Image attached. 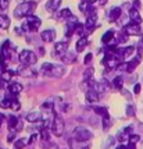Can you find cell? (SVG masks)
<instances>
[{"mask_svg":"<svg viewBox=\"0 0 143 149\" xmlns=\"http://www.w3.org/2000/svg\"><path fill=\"white\" fill-rule=\"evenodd\" d=\"M65 72V68L63 65L59 64H52V63H43L40 67V74L46 75V77H54V78H60L63 77Z\"/></svg>","mask_w":143,"mask_h":149,"instance_id":"cell-1","label":"cell"},{"mask_svg":"<svg viewBox=\"0 0 143 149\" xmlns=\"http://www.w3.org/2000/svg\"><path fill=\"white\" fill-rule=\"evenodd\" d=\"M35 7H36V3H35V1H24V3H21V4H18V6L15 7L14 17H15V18L28 17V15H31V14L33 13Z\"/></svg>","mask_w":143,"mask_h":149,"instance_id":"cell-2","label":"cell"},{"mask_svg":"<svg viewBox=\"0 0 143 149\" xmlns=\"http://www.w3.org/2000/svg\"><path fill=\"white\" fill-rule=\"evenodd\" d=\"M40 25H42V21L39 19V17L31 14L25 17V24H22V29L26 32H36L40 28Z\"/></svg>","mask_w":143,"mask_h":149,"instance_id":"cell-3","label":"cell"},{"mask_svg":"<svg viewBox=\"0 0 143 149\" xmlns=\"http://www.w3.org/2000/svg\"><path fill=\"white\" fill-rule=\"evenodd\" d=\"M11 57H13V46L10 43V40H4L3 45L0 46V63L6 64Z\"/></svg>","mask_w":143,"mask_h":149,"instance_id":"cell-4","label":"cell"},{"mask_svg":"<svg viewBox=\"0 0 143 149\" xmlns=\"http://www.w3.org/2000/svg\"><path fill=\"white\" fill-rule=\"evenodd\" d=\"M92 138H93V134L89 130H86L85 127H77L74 130V139L78 142H88Z\"/></svg>","mask_w":143,"mask_h":149,"instance_id":"cell-5","label":"cell"},{"mask_svg":"<svg viewBox=\"0 0 143 149\" xmlns=\"http://www.w3.org/2000/svg\"><path fill=\"white\" fill-rule=\"evenodd\" d=\"M18 60H20L21 64H25V65H33L38 60V56L35 54L31 50H22L18 56Z\"/></svg>","mask_w":143,"mask_h":149,"instance_id":"cell-6","label":"cell"},{"mask_svg":"<svg viewBox=\"0 0 143 149\" xmlns=\"http://www.w3.org/2000/svg\"><path fill=\"white\" fill-rule=\"evenodd\" d=\"M52 131L56 136H61L64 134V121L60 116L53 117V124H52Z\"/></svg>","mask_w":143,"mask_h":149,"instance_id":"cell-7","label":"cell"},{"mask_svg":"<svg viewBox=\"0 0 143 149\" xmlns=\"http://www.w3.org/2000/svg\"><path fill=\"white\" fill-rule=\"evenodd\" d=\"M96 19H97V14L93 10L90 14H88V18H86V22H85V29L86 32H93L95 26H96Z\"/></svg>","mask_w":143,"mask_h":149,"instance_id":"cell-8","label":"cell"},{"mask_svg":"<svg viewBox=\"0 0 143 149\" xmlns=\"http://www.w3.org/2000/svg\"><path fill=\"white\" fill-rule=\"evenodd\" d=\"M17 74L21 75V77H35L36 75V70L33 68L32 65H25L21 64L17 70Z\"/></svg>","mask_w":143,"mask_h":149,"instance_id":"cell-9","label":"cell"},{"mask_svg":"<svg viewBox=\"0 0 143 149\" xmlns=\"http://www.w3.org/2000/svg\"><path fill=\"white\" fill-rule=\"evenodd\" d=\"M126 35H140L142 31H140V26L139 24H135V22H129V24H126V25L124 26V31Z\"/></svg>","mask_w":143,"mask_h":149,"instance_id":"cell-10","label":"cell"},{"mask_svg":"<svg viewBox=\"0 0 143 149\" xmlns=\"http://www.w3.org/2000/svg\"><path fill=\"white\" fill-rule=\"evenodd\" d=\"M61 1H63V0H49V1L46 3L45 8L49 13H57V10H59L60 6H61Z\"/></svg>","mask_w":143,"mask_h":149,"instance_id":"cell-11","label":"cell"},{"mask_svg":"<svg viewBox=\"0 0 143 149\" xmlns=\"http://www.w3.org/2000/svg\"><path fill=\"white\" fill-rule=\"evenodd\" d=\"M68 50V42H57L56 45H54V52L57 53L59 56H64L65 53Z\"/></svg>","mask_w":143,"mask_h":149,"instance_id":"cell-12","label":"cell"},{"mask_svg":"<svg viewBox=\"0 0 143 149\" xmlns=\"http://www.w3.org/2000/svg\"><path fill=\"white\" fill-rule=\"evenodd\" d=\"M40 38H42V40L46 42V43L53 42L54 38H56V32H54V29H46V31H43V32L40 33Z\"/></svg>","mask_w":143,"mask_h":149,"instance_id":"cell-13","label":"cell"},{"mask_svg":"<svg viewBox=\"0 0 143 149\" xmlns=\"http://www.w3.org/2000/svg\"><path fill=\"white\" fill-rule=\"evenodd\" d=\"M129 18H131V22H135V24H140L142 22V17L139 14V10L132 7L129 8Z\"/></svg>","mask_w":143,"mask_h":149,"instance_id":"cell-14","label":"cell"},{"mask_svg":"<svg viewBox=\"0 0 143 149\" xmlns=\"http://www.w3.org/2000/svg\"><path fill=\"white\" fill-rule=\"evenodd\" d=\"M7 91H8V93H10V95L15 96V95L21 93V91H22V85L18 84V82H11V84L8 85Z\"/></svg>","mask_w":143,"mask_h":149,"instance_id":"cell-15","label":"cell"},{"mask_svg":"<svg viewBox=\"0 0 143 149\" xmlns=\"http://www.w3.org/2000/svg\"><path fill=\"white\" fill-rule=\"evenodd\" d=\"M114 36H115V32L113 31V29H108L107 32L104 33L103 36H102V43L103 45H111L113 43V39H114Z\"/></svg>","mask_w":143,"mask_h":149,"instance_id":"cell-16","label":"cell"},{"mask_svg":"<svg viewBox=\"0 0 143 149\" xmlns=\"http://www.w3.org/2000/svg\"><path fill=\"white\" fill-rule=\"evenodd\" d=\"M79 10L82 11L84 14H90L93 10H92V1L90 0H82L81 4H79Z\"/></svg>","mask_w":143,"mask_h":149,"instance_id":"cell-17","label":"cell"},{"mask_svg":"<svg viewBox=\"0 0 143 149\" xmlns=\"http://www.w3.org/2000/svg\"><path fill=\"white\" fill-rule=\"evenodd\" d=\"M86 100L89 102V103H96L99 102V92H96L95 89H88L86 91Z\"/></svg>","mask_w":143,"mask_h":149,"instance_id":"cell-18","label":"cell"},{"mask_svg":"<svg viewBox=\"0 0 143 149\" xmlns=\"http://www.w3.org/2000/svg\"><path fill=\"white\" fill-rule=\"evenodd\" d=\"M70 146H71V149H90V146H89L88 142H78V141H75V139H71V141H70Z\"/></svg>","mask_w":143,"mask_h":149,"instance_id":"cell-19","label":"cell"},{"mask_svg":"<svg viewBox=\"0 0 143 149\" xmlns=\"http://www.w3.org/2000/svg\"><path fill=\"white\" fill-rule=\"evenodd\" d=\"M26 120L29 123H39L40 120H42V114H40L39 111H32V113L26 114Z\"/></svg>","mask_w":143,"mask_h":149,"instance_id":"cell-20","label":"cell"},{"mask_svg":"<svg viewBox=\"0 0 143 149\" xmlns=\"http://www.w3.org/2000/svg\"><path fill=\"white\" fill-rule=\"evenodd\" d=\"M139 61H140V56H137V57L132 58L129 63H126V72H132L135 68L137 67V64H139Z\"/></svg>","mask_w":143,"mask_h":149,"instance_id":"cell-21","label":"cell"},{"mask_svg":"<svg viewBox=\"0 0 143 149\" xmlns=\"http://www.w3.org/2000/svg\"><path fill=\"white\" fill-rule=\"evenodd\" d=\"M71 10L70 8H63V10H59L57 11V14H56V17L59 19H68L70 17H71Z\"/></svg>","mask_w":143,"mask_h":149,"instance_id":"cell-22","label":"cell"},{"mask_svg":"<svg viewBox=\"0 0 143 149\" xmlns=\"http://www.w3.org/2000/svg\"><path fill=\"white\" fill-rule=\"evenodd\" d=\"M88 39L85 38V36H81V38L78 39V42H77V52H84L85 49H86V46H88Z\"/></svg>","mask_w":143,"mask_h":149,"instance_id":"cell-23","label":"cell"},{"mask_svg":"<svg viewBox=\"0 0 143 149\" xmlns=\"http://www.w3.org/2000/svg\"><path fill=\"white\" fill-rule=\"evenodd\" d=\"M17 74V71H11V70H6V71L3 72L1 75H0V78L4 81V82H10L11 79H13V77Z\"/></svg>","mask_w":143,"mask_h":149,"instance_id":"cell-24","label":"cell"},{"mask_svg":"<svg viewBox=\"0 0 143 149\" xmlns=\"http://www.w3.org/2000/svg\"><path fill=\"white\" fill-rule=\"evenodd\" d=\"M121 14H122L121 8H120V7H114V8L110 11L111 21H118V19H120V17H121Z\"/></svg>","mask_w":143,"mask_h":149,"instance_id":"cell-25","label":"cell"},{"mask_svg":"<svg viewBox=\"0 0 143 149\" xmlns=\"http://www.w3.org/2000/svg\"><path fill=\"white\" fill-rule=\"evenodd\" d=\"M8 26H10V18L4 14H0V29H7Z\"/></svg>","mask_w":143,"mask_h":149,"instance_id":"cell-26","label":"cell"},{"mask_svg":"<svg viewBox=\"0 0 143 149\" xmlns=\"http://www.w3.org/2000/svg\"><path fill=\"white\" fill-rule=\"evenodd\" d=\"M17 123H18V118H17L15 116H8L7 117V125H8V130L10 131H13L14 128H15Z\"/></svg>","mask_w":143,"mask_h":149,"instance_id":"cell-27","label":"cell"},{"mask_svg":"<svg viewBox=\"0 0 143 149\" xmlns=\"http://www.w3.org/2000/svg\"><path fill=\"white\" fill-rule=\"evenodd\" d=\"M63 61L67 63V64H72L75 61V53H71V52L65 53L64 56H63Z\"/></svg>","mask_w":143,"mask_h":149,"instance_id":"cell-28","label":"cell"},{"mask_svg":"<svg viewBox=\"0 0 143 149\" xmlns=\"http://www.w3.org/2000/svg\"><path fill=\"white\" fill-rule=\"evenodd\" d=\"M122 82H124L122 77H121V75H118V77H115L114 79H113L111 85H113L115 89H122Z\"/></svg>","mask_w":143,"mask_h":149,"instance_id":"cell-29","label":"cell"},{"mask_svg":"<svg viewBox=\"0 0 143 149\" xmlns=\"http://www.w3.org/2000/svg\"><path fill=\"white\" fill-rule=\"evenodd\" d=\"M93 111L99 114V116H108V110H107V107H100V106H96V107H93Z\"/></svg>","mask_w":143,"mask_h":149,"instance_id":"cell-30","label":"cell"},{"mask_svg":"<svg viewBox=\"0 0 143 149\" xmlns=\"http://www.w3.org/2000/svg\"><path fill=\"white\" fill-rule=\"evenodd\" d=\"M28 143V139H24V138H20L14 142V149H22Z\"/></svg>","mask_w":143,"mask_h":149,"instance_id":"cell-31","label":"cell"},{"mask_svg":"<svg viewBox=\"0 0 143 149\" xmlns=\"http://www.w3.org/2000/svg\"><path fill=\"white\" fill-rule=\"evenodd\" d=\"M85 31H86V29H85V24H79V22H77V25H75V33L79 35V38L84 36Z\"/></svg>","mask_w":143,"mask_h":149,"instance_id":"cell-32","label":"cell"},{"mask_svg":"<svg viewBox=\"0 0 143 149\" xmlns=\"http://www.w3.org/2000/svg\"><path fill=\"white\" fill-rule=\"evenodd\" d=\"M40 136H42L43 141H49V139H50V131H49V128L43 127V128L40 130Z\"/></svg>","mask_w":143,"mask_h":149,"instance_id":"cell-33","label":"cell"},{"mask_svg":"<svg viewBox=\"0 0 143 149\" xmlns=\"http://www.w3.org/2000/svg\"><path fill=\"white\" fill-rule=\"evenodd\" d=\"M114 142H115V138H114V136H108V138L106 139V143L102 145V149H108L111 145H114Z\"/></svg>","mask_w":143,"mask_h":149,"instance_id":"cell-34","label":"cell"},{"mask_svg":"<svg viewBox=\"0 0 143 149\" xmlns=\"http://www.w3.org/2000/svg\"><path fill=\"white\" fill-rule=\"evenodd\" d=\"M102 121H103V128H104L106 131L108 130V128H110V125L113 124V121L110 120V116H104Z\"/></svg>","mask_w":143,"mask_h":149,"instance_id":"cell-35","label":"cell"},{"mask_svg":"<svg viewBox=\"0 0 143 149\" xmlns=\"http://www.w3.org/2000/svg\"><path fill=\"white\" fill-rule=\"evenodd\" d=\"M133 52H135V47L133 46H128V47H125L124 49V57H129V56H132L133 54Z\"/></svg>","mask_w":143,"mask_h":149,"instance_id":"cell-36","label":"cell"},{"mask_svg":"<svg viewBox=\"0 0 143 149\" xmlns=\"http://www.w3.org/2000/svg\"><path fill=\"white\" fill-rule=\"evenodd\" d=\"M93 72H95V70L93 68H88L86 71L84 72V78L86 79V81H92V77H93Z\"/></svg>","mask_w":143,"mask_h":149,"instance_id":"cell-37","label":"cell"},{"mask_svg":"<svg viewBox=\"0 0 143 149\" xmlns=\"http://www.w3.org/2000/svg\"><path fill=\"white\" fill-rule=\"evenodd\" d=\"M21 109V103L14 97L13 99V102H11V110H15V111H18Z\"/></svg>","mask_w":143,"mask_h":149,"instance_id":"cell-38","label":"cell"},{"mask_svg":"<svg viewBox=\"0 0 143 149\" xmlns=\"http://www.w3.org/2000/svg\"><path fill=\"white\" fill-rule=\"evenodd\" d=\"M42 109H43L45 111H52V109H53V103H52V102L43 103V104H42Z\"/></svg>","mask_w":143,"mask_h":149,"instance_id":"cell-39","label":"cell"},{"mask_svg":"<svg viewBox=\"0 0 143 149\" xmlns=\"http://www.w3.org/2000/svg\"><path fill=\"white\" fill-rule=\"evenodd\" d=\"M139 139H140V136L136 135V134H131L129 135V142L131 143H136Z\"/></svg>","mask_w":143,"mask_h":149,"instance_id":"cell-40","label":"cell"},{"mask_svg":"<svg viewBox=\"0 0 143 149\" xmlns=\"http://www.w3.org/2000/svg\"><path fill=\"white\" fill-rule=\"evenodd\" d=\"M22 128H24V123H22V120H18V123H17V125H15V128H14L13 131H15V132H20Z\"/></svg>","mask_w":143,"mask_h":149,"instance_id":"cell-41","label":"cell"},{"mask_svg":"<svg viewBox=\"0 0 143 149\" xmlns=\"http://www.w3.org/2000/svg\"><path fill=\"white\" fill-rule=\"evenodd\" d=\"M126 114H128V116H135V107H133V106H126Z\"/></svg>","mask_w":143,"mask_h":149,"instance_id":"cell-42","label":"cell"},{"mask_svg":"<svg viewBox=\"0 0 143 149\" xmlns=\"http://www.w3.org/2000/svg\"><path fill=\"white\" fill-rule=\"evenodd\" d=\"M15 135H17L15 131H10V134H8V136H7V141H8V142H13L14 139H15Z\"/></svg>","mask_w":143,"mask_h":149,"instance_id":"cell-43","label":"cell"},{"mask_svg":"<svg viewBox=\"0 0 143 149\" xmlns=\"http://www.w3.org/2000/svg\"><path fill=\"white\" fill-rule=\"evenodd\" d=\"M92 58H93V54H92V53H88V54H86V56H85V60H84V63L86 65L89 64V63H90L92 61Z\"/></svg>","mask_w":143,"mask_h":149,"instance_id":"cell-44","label":"cell"},{"mask_svg":"<svg viewBox=\"0 0 143 149\" xmlns=\"http://www.w3.org/2000/svg\"><path fill=\"white\" fill-rule=\"evenodd\" d=\"M7 7H8V0H0V8L7 10Z\"/></svg>","mask_w":143,"mask_h":149,"instance_id":"cell-45","label":"cell"},{"mask_svg":"<svg viewBox=\"0 0 143 149\" xmlns=\"http://www.w3.org/2000/svg\"><path fill=\"white\" fill-rule=\"evenodd\" d=\"M36 139H38V135H36V134H33V135L29 136V139H28V143H33L35 141H36Z\"/></svg>","mask_w":143,"mask_h":149,"instance_id":"cell-46","label":"cell"},{"mask_svg":"<svg viewBox=\"0 0 143 149\" xmlns=\"http://www.w3.org/2000/svg\"><path fill=\"white\" fill-rule=\"evenodd\" d=\"M6 65L7 64H4V63H0V75L3 74V72L6 71Z\"/></svg>","mask_w":143,"mask_h":149,"instance_id":"cell-47","label":"cell"},{"mask_svg":"<svg viewBox=\"0 0 143 149\" xmlns=\"http://www.w3.org/2000/svg\"><path fill=\"white\" fill-rule=\"evenodd\" d=\"M133 92H135V93H139V92H140V84H136L135 85V88H133Z\"/></svg>","mask_w":143,"mask_h":149,"instance_id":"cell-48","label":"cell"},{"mask_svg":"<svg viewBox=\"0 0 143 149\" xmlns=\"http://www.w3.org/2000/svg\"><path fill=\"white\" fill-rule=\"evenodd\" d=\"M126 149H136V143H128L126 145Z\"/></svg>","mask_w":143,"mask_h":149,"instance_id":"cell-49","label":"cell"},{"mask_svg":"<svg viewBox=\"0 0 143 149\" xmlns=\"http://www.w3.org/2000/svg\"><path fill=\"white\" fill-rule=\"evenodd\" d=\"M121 92H122V95H125V96L128 97V99H131V95H129V92L126 91V89H121Z\"/></svg>","mask_w":143,"mask_h":149,"instance_id":"cell-50","label":"cell"},{"mask_svg":"<svg viewBox=\"0 0 143 149\" xmlns=\"http://www.w3.org/2000/svg\"><path fill=\"white\" fill-rule=\"evenodd\" d=\"M133 7L139 10V7H140V1H139V0H135V1H133Z\"/></svg>","mask_w":143,"mask_h":149,"instance_id":"cell-51","label":"cell"},{"mask_svg":"<svg viewBox=\"0 0 143 149\" xmlns=\"http://www.w3.org/2000/svg\"><path fill=\"white\" fill-rule=\"evenodd\" d=\"M4 118H6V116L0 113V127H1V124H3V121H4Z\"/></svg>","mask_w":143,"mask_h":149,"instance_id":"cell-52","label":"cell"},{"mask_svg":"<svg viewBox=\"0 0 143 149\" xmlns=\"http://www.w3.org/2000/svg\"><path fill=\"white\" fill-rule=\"evenodd\" d=\"M3 88H4V81L0 78V89H3Z\"/></svg>","mask_w":143,"mask_h":149,"instance_id":"cell-53","label":"cell"},{"mask_svg":"<svg viewBox=\"0 0 143 149\" xmlns=\"http://www.w3.org/2000/svg\"><path fill=\"white\" fill-rule=\"evenodd\" d=\"M106 1H107V0H99V3H100V4H104Z\"/></svg>","mask_w":143,"mask_h":149,"instance_id":"cell-54","label":"cell"}]
</instances>
